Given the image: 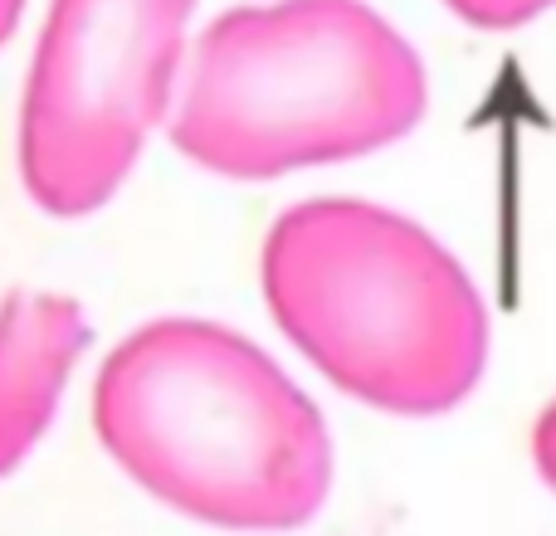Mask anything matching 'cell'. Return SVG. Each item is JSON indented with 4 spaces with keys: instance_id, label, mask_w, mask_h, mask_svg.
Segmentation results:
<instances>
[{
    "instance_id": "obj_6",
    "label": "cell",
    "mask_w": 556,
    "mask_h": 536,
    "mask_svg": "<svg viewBox=\"0 0 556 536\" xmlns=\"http://www.w3.org/2000/svg\"><path fill=\"white\" fill-rule=\"evenodd\" d=\"M444 5L479 29H518L538 20L542 10H552L556 0H444Z\"/></svg>"
},
{
    "instance_id": "obj_1",
    "label": "cell",
    "mask_w": 556,
    "mask_h": 536,
    "mask_svg": "<svg viewBox=\"0 0 556 536\" xmlns=\"http://www.w3.org/2000/svg\"><path fill=\"white\" fill-rule=\"evenodd\" d=\"M93 430L156 502L225 532H293L332 493V434L293 375L205 317H156L113 346Z\"/></svg>"
},
{
    "instance_id": "obj_4",
    "label": "cell",
    "mask_w": 556,
    "mask_h": 536,
    "mask_svg": "<svg viewBox=\"0 0 556 536\" xmlns=\"http://www.w3.org/2000/svg\"><path fill=\"white\" fill-rule=\"evenodd\" d=\"M195 0H54L20 103V181L49 215H93L166 117Z\"/></svg>"
},
{
    "instance_id": "obj_2",
    "label": "cell",
    "mask_w": 556,
    "mask_h": 536,
    "mask_svg": "<svg viewBox=\"0 0 556 536\" xmlns=\"http://www.w3.org/2000/svg\"><path fill=\"white\" fill-rule=\"evenodd\" d=\"M264 297L283 336L352 400L444 414L489 366V307L464 264L371 201H307L264 240Z\"/></svg>"
},
{
    "instance_id": "obj_5",
    "label": "cell",
    "mask_w": 556,
    "mask_h": 536,
    "mask_svg": "<svg viewBox=\"0 0 556 536\" xmlns=\"http://www.w3.org/2000/svg\"><path fill=\"white\" fill-rule=\"evenodd\" d=\"M88 336L84 307L64 293L15 288L0 303V478H10L54 424Z\"/></svg>"
},
{
    "instance_id": "obj_7",
    "label": "cell",
    "mask_w": 556,
    "mask_h": 536,
    "mask_svg": "<svg viewBox=\"0 0 556 536\" xmlns=\"http://www.w3.org/2000/svg\"><path fill=\"white\" fill-rule=\"evenodd\" d=\"M532 459H538V473L547 478V488L556 493V400L542 410L538 430H532Z\"/></svg>"
},
{
    "instance_id": "obj_3",
    "label": "cell",
    "mask_w": 556,
    "mask_h": 536,
    "mask_svg": "<svg viewBox=\"0 0 556 536\" xmlns=\"http://www.w3.org/2000/svg\"><path fill=\"white\" fill-rule=\"evenodd\" d=\"M425 103L420 54L371 5L274 0L201 35L172 142L215 176L269 181L401 142Z\"/></svg>"
},
{
    "instance_id": "obj_8",
    "label": "cell",
    "mask_w": 556,
    "mask_h": 536,
    "mask_svg": "<svg viewBox=\"0 0 556 536\" xmlns=\"http://www.w3.org/2000/svg\"><path fill=\"white\" fill-rule=\"evenodd\" d=\"M20 10H25V0H0V44H5L10 35H15Z\"/></svg>"
}]
</instances>
